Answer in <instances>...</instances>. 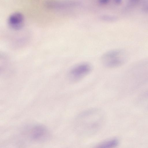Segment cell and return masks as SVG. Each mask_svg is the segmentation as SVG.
<instances>
[{
    "label": "cell",
    "mask_w": 148,
    "mask_h": 148,
    "mask_svg": "<svg viewBox=\"0 0 148 148\" xmlns=\"http://www.w3.org/2000/svg\"><path fill=\"white\" fill-rule=\"evenodd\" d=\"M75 128L79 134H94L101 129L104 121V116L100 110L94 109L82 112L76 118Z\"/></svg>",
    "instance_id": "1"
},
{
    "label": "cell",
    "mask_w": 148,
    "mask_h": 148,
    "mask_svg": "<svg viewBox=\"0 0 148 148\" xmlns=\"http://www.w3.org/2000/svg\"><path fill=\"white\" fill-rule=\"evenodd\" d=\"M127 60L125 51L121 49L111 50L105 53L101 57L103 65L109 68H116L125 64Z\"/></svg>",
    "instance_id": "2"
},
{
    "label": "cell",
    "mask_w": 148,
    "mask_h": 148,
    "mask_svg": "<svg viewBox=\"0 0 148 148\" xmlns=\"http://www.w3.org/2000/svg\"><path fill=\"white\" fill-rule=\"evenodd\" d=\"M92 70L91 65L87 62L78 64L73 66L69 71L68 77L72 82H77L88 75Z\"/></svg>",
    "instance_id": "3"
},
{
    "label": "cell",
    "mask_w": 148,
    "mask_h": 148,
    "mask_svg": "<svg viewBox=\"0 0 148 148\" xmlns=\"http://www.w3.org/2000/svg\"><path fill=\"white\" fill-rule=\"evenodd\" d=\"M29 134L30 139L34 141H43L47 139L49 136L48 130L41 125L33 127L30 130Z\"/></svg>",
    "instance_id": "4"
},
{
    "label": "cell",
    "mask_w": 148,
    "mask_h": 148,
    "mask_svg": "<svg viewBox=\"0 0 148 148\" xmlns=\"http://www.w3.org/2000/svg\"><path fill=\"white\" fill-rule=\"evenodd\" d=\"M24 18L23 14L19 12L14 13L10 16L8 22L9 26L15 30L21 29L23 26Z\"/></svg>",
    "instance_id": "5"
},
{
    "label": "cell",
    "mask_w": 148,
    "mask_h": 148,
    "mask_svg": "<svg viewBox=\"0 0 148 148\" xmlns=\"http://www.w3.org/2000/svg\"><path fill=\"white\" fill-rule=\"evenodd\" d=\"M119 143V141L116 138H113L104 141L97 146L99 148H109L116 146Z\"/></svg>",
    "instance_id": "6"
},
{
    "label": "cell",
    "mask_w": 148,
    "mask_h": 148,
    "mask_svg": "<svg viewBox=\"0 0 148 148\" xmlns=\"http://www.w3.org/2000/svg\"><path fill=\"white\" fill-rule=\"evenodd\" d=\"M141 10L144 13L148 14V0H145L142 3Z\"/></svg>",
    "instance_id": "7"
},
{
    "label": "cell",
    "mask_w": 148,
    "mask_h": 148,
    "mask_svg": "<svg viewBox=\"0 0 148 148\" xmlns=\"http://www.w3.org/2000/svg\"><path fill=\"white\" fill-rule=\"evenodd\" d=\"M145 0H128V4L130 6H134L142 3Z\"/></svg>",
    "instance_id": "8"
},
{
    "label": "cell",
    "mask_w": 148,
    "mask_h": 148,
    "mask_svg": "<svg viewBox=\"0 0 148 148\" xmlns=\"http://www.w3.org/2000/svg\"><path fill=\"white\" fill-rule=\"evenodd\" d=\"M110 0H99V2L101 4H105L108 2Z\"/></svg>",
    "instance_id": "9"
},
{
    "label": "cell",
    "mask_w": 148,
    "mask_h": 148,
    "mask_svg": "<svg viewBox=\"0 0 148 148\" xmlns=\"http://www.w3.org/2000/svg\"><path fill=\"white\" fill-rule=\"evenodd\" d=\"M114 1L116 3L119 4L121 3L122 0H114Z\"/></svg>",
    "instance_id": "10"
}]
</instances>
